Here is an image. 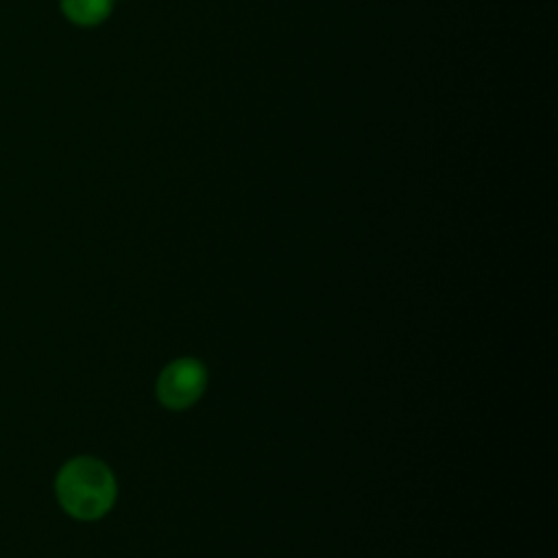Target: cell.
<instances>
[{
    "label": "cell",
    "instance_id": "6da1fadb",
    "mask_svg": "<svg viewBox=\"0 0 558 558\" xmlns=\"http://www.w3.org/2000/svg\"><path fill=\"white\" fill-rule=\"evenodd\" d=\"M54 490L61 508L81 521H94L107 514L118 493L109 466L89 456L65 462L57 475Z\"/></svg>",
    "mask_w": 558,
    "mask_h": 558
},
{
    "label": "cell",
    "instance_id": "7a4b0ae2",
    "mask_svg": "<svg viewBox=\"0 0 558 558\" xmlns=\"http://www.w3.org/2000/svg\"><path fill=\"white\" fill-rule=\"evenodd\" d=\"M207 386V371L194 357L170 362L157 379V399L170 410H185L196 403Z\"/></svg>",
    "mask_w": 558,
    "mask_h": 558
},
{
    "label": "cell",
    "instance_id": "3957f363",
    "mask_svg": "<svg viewBox=\"0 0 558 558\" xmlns=\"http://www.w3.org/2000/svg\"><path fill=\"white\" fill-rule=\"evenodd\" d=\"M113 0H61L63 15L78 26H96L111 13Z\"/></svg>",
    "mask_w": 558,
    "mask_h": 558
}]
</instances>
